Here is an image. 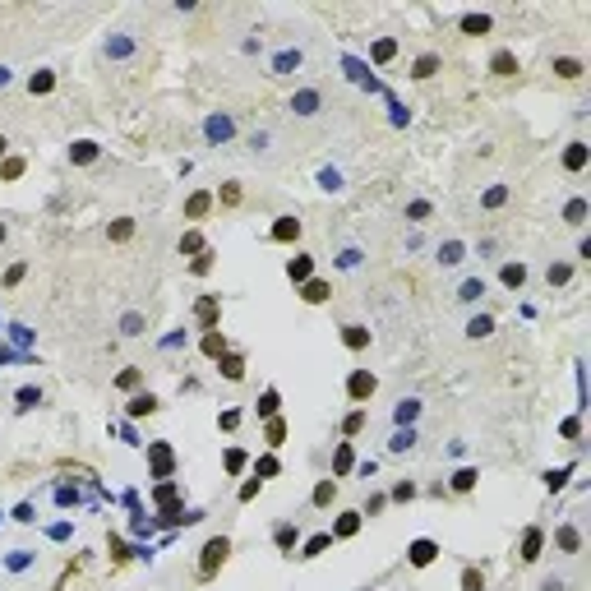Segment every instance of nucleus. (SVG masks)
<instances>
[{
  "label": "nucleus",
  "mask_w": 591,
  "mask_h": 591,
  "mask_svg": "<svg viewBox=\"0 0 591 591\" xmlns=\"http://www.w3.org/2000/svg\"><path fill=\"white\" fill-rule=\"evenodd\" d=\"M504 199H508V189H504V185H490V189H485V199H481V203H485V208H499Z\"/></svg>",
  "instance_id": "50"
},
{
  "label": "nucleus",
  "mask_w": 591,
  "mask_h": 591,
  "mask_svg": "<svg viewBox=\"0 0 591 591\" xmlns=\"http://www.w3.org/2000/svg\"><path fill=\"white\" fill-rule=\"evenodd\" d=\"M227 559H231V541H227V536H208V541H203V550H199V582L218 577Z\"/></svg>",
  "instance_id": "1"
},
{
  "label": "nucleus",
  "mask_w": 591,
  "mask_h": 591,
  "mask_svg": "<svg viewBox=\"0 0 591 591\" xmlns=\"http://www.w3.org/2000/svg\"><path fill=\"white\" fill-rule=\"evenodd\" d=\"M333 499H338V481H319V485H314V495H310V504H314V508H328Z\"/></svg>",
  "instance_id": "20"
},
{
  "label": "nucleus",
  "mask_w": 591,
  "mask_h": 591,
  "mask_svg": "<svg viewBox=\"0 0 591 591\" xmlns=\"http://www.w3.org/2000/svg\"><path fill=\"white\" fill-rule=\"evenodd\" d=\"M476 481H481V476H476L471 467H462L457 476H453V490H457V495H467V490H476Z\"/></svg>",
  "instance_id": "37"
},
{
  "label": "nucleus",
  "mask_w": 591,
  "mask_h": 591,
  "mask_svg": "<svg viewBox=\"0 0 591 591\" xmlns=\"http://www.w3.org/2000/svg\"><path fill=\"white\" fill-rule=\"evenodd\" d=\"M587 162H591V148H587L582 139H573L568 148H563V172H573V176H577L582 167H587Z\"/></svg>",
  "instance_id": "7"
},
{
  "label": "nucleus",
  "mask_w": 591,
  "mask_h": 591,
  "mask_svg": "<svg viewBox=\"0 0 591 591\" xmlns=\"http://www.w3.org/2000/svg\"><path fill=\"white\" fill-rule=\"evenodd\" d=\"M139 384H143V374L134 370V365H129V370H121V374H116V388H125V393H134V388H139Z\"/></svg>",
  "instance_id": "38"
},
{
  "label": "nucleus",
  "mask_w": 591,
  "mask_h": 591,
  "mask_svg": "<svg viewBox=\"0 0 591 591\" xmlns=\"http://www.w3.org/2000/svg\"><path fill=\"white\" fill-rule=\"evenodd\" d=\"M522 282H527V264H504V287H522Z\"/></svg>",
  "instance_id": "34"
},
{
  "label": "nucleus",
  "mask_w": 591,
  "mask_h": 591,
  "mask_svg": "<svg viewBox=\"0 0 591 591\" xmlns=\"http://www.w3.org/2000/svg\"><path fill=\"white\" fill-rule=\"evenodd\" d=\"M153 499L162 504V513H167V508H176V499H180V485H176V481H157L153 485Z\"/></svg>",
  "instance_id": "17"
},
{
  "label": "nucleus",
  "mask_w": 591,
  "mask_h": 591,
  "mask_svg": "<svg viewBox=\"0 0 591 591\" xmlns=\"http://www.w3.org/2000/svg\"><path fill=\"white\" fill-rule=\"evenodd\" d=\"M107 236L116 240V245H121V240H129V236H134V218H116V222H111V231H107Z\"/></svg>",
  "instance_id": "33"
},
{
  "label": "nucleus",
  "mask_w": 591,
  "mask_h": 591,
  "mask_svg": "<svg viewBox=\"0 0 591 591\" xmlns=\"http://www.w3.org/2000/svg\"><path fill=\"white\" fill-rule=\"evenodd\" d=\"M328 545H333V536H328V531H319V536H310V541H305V550H300V559H319V554H324Z\"/></svg>",
  "instance_id": "22"
},
{
  "label": "nucleus",
  "mask_w": 591,
  "mask_h": 591,
  "mask_svg": "<svg viewBox=\"0 0 591 591\" xmlns=\"http://www.w3.org/2000/svg\"><path fill=\"white\" fill-rule=\"evenodd\" d=\"M370 56H374V65H388L393 56H397V42H393V37H379L370 47Z\"/></svg>",
  "instance_id": "23"
},
{
  "label": "nucleus",
  "mask_w": 591,
  "mask_h": 591,
  "mask_svg": "<svg viewBox=\"0 0 591 591\" xmlns=\"http://www.w3.org/2000/svg\"><path fill=\"white\" fill-rule=\"evenodd\" d=\"M554 541H559L563 554H577V550H582V536H577V527H559V536H554Z\"/></svg>",
  "instance_id": "25"
},
{
  "label": "nucleus",
  "mask_w": 591,
  "mask_h": 591,
  "mask_svg": "<svg viewBox=\"0 0 591 591\" xmlns=\"http://www.w3.org/2000/svg\"><path fill=\"white\" fill-rule=\"evenodd\" d=\"M563 218L573 222V227H582V222H587V199H568V208H563Z\"/></svg>",
  "instance_id": "39"
},
{
  "label": "nucleus",
  "mask_w": 591,
  "mask_h": 591,
  "mask_svg": "<svg viewBox=\"0 0 591 591\" xmlns=\"http://www.w3.org/2000/svg\"><path fill=\"white\" fill-rule=\"evenodd\" d=\"M416 416H420V402H411V397H406V402H397V425H411Z\"/></svg>",
  "instance_id": "44"
},
{
  "label": "nucleus",
  "mask_w": 591,
  "mask_h": 591,
  "mask_svg": "<svg viewBox=\"0 0 591 591\" xmlns=\"http://www.w3.org/2000/svg\"><path fill=\"white\" fill-rule=\"evenodd\" d=\"M5 236H10V231H5V222H0V245H5Z\"/></svg>",
  "instance_id": "63"
},
{
  "label": "nucleus",
  "mask_w": 591,
  "mask_h": 591,
  "mask_svg": "<svg viewBox=\"0 0 591 591\" xmlns=\"http://www.w3.org/2000/svg\"><path fill=\"white\" fill-rule=\"evenodd\" d=\"M481 296H485V282H481V278H471V282H462L457 300H481Z\"/></svg>",
  "instance_id": "42"
},
{
  "label": "nucleus",
  "mask_w": 591,
  "mask_h": 591,
  "mask_svg": "<svg viewBox=\"0 0 591 591\" xmlns=\"http://www.w3.org/2000/svg\"><path fill=\"white\" fill-rule=\"evenodd\" d=\"M411 74L416 79H435L439 74V56H420V61L411 65Z\"/></svg>",
  "instance_id": "35"
},
{
  "label": "nucleus",
  "mask_w": 591,
  "mask_h": 591,
  "mask_svg": "<svg viewBox=\"0 0 591 591\" xmlns=\"http://www.w3.org/2000/svg\"><path fill=\"white\" fill-rule=\"evenodd\" d=\"M268 236H273L278 245H291V240H300V222H296V218H278Z\"/></svg>",
  "instance_id": "9"
},
{
  "label": "nucleus",
  "mask_w": 591,
  "mask_h": 591,
  "mask_svg": "<svg viewBox=\"0 0 591 591\" xmlns=\"http://www.w3.org/2000/svg\"><path fill=\"white\" fill-rule=\"evenodd\" d=\"M208 208H213V194H208V189H194V194L185 199V218H189V222H199Z\"/></svg>",
  "instance_id": "10"
},
{
  "label": "nucleus",
  "mask_w": 591,
  "mask_h": 591,
  "mask_svg": "<svg viewBox=\"0 0 591 591\" xmlns=\"http://www.w3.org/2000/svg\"><path fill=\"white\" fill-rule=\"evenodd\" d=\"M541 550H545V531L541 527H527V531H522V550H517V559L536 563V559H541Z\"/></svg>",
  "instance_id": "5"
},
{
  "label": "nucleus",
  "mask_w": 591,
  "mask_h": 591,
  "mask_svg": "<svg viewBox=\"0 0 591 591\" xmlns=\"http://www.w3.org/2000/svg\"><path fill=\"white\" fill-rule=\"evenodd\" d=\"M157 406H162V402H157L153 393H134V397H129V406H125V411H129V416L139 420V416H153Z\"/></svg>",
  "instance_id": "14"
},
{
  "label": "nucleus",
  "mask_w": 591,
  "mask_h": 591,
  "mask_svg": "<svg viewBox=\"0 0 591 591\" xmlns=\"http://www.w3.org/2000/svg\"><path fill=\"white\" fill-rule=\"evenodd\" d=\"M5 153H10V143H5V134H0V157H5Z\"/></svg>",
  "instance_id": "62"
},
{
  "label": "nucleus",
  "mask_w": 591,
  "mask_h": 591,
  "mask_svg": "<svg viewBox=\"0 0 591 591\" xmlns=\"http://www.w3.org/2000/svg\"><path fill=\"white\" fill-rule=\"evenodd\" d=\"M411 444H416V435L406 430V435H397V439H393V453H406V448H411Z\"/></svg>",
  "instance_id": "58"
},
{
  "label": "nucleus",
  "mask_w": 591,
  "mask_h": 591,
  "mask_svg": "<svg viewBox=\"0 0 591 591\" xmlns=\"http://www.w3.org/2000/svg\"><path fill=\"white\" fill-rule=\"evenodd\" d=\"M199 346H203V356H213V360H218L222 351H231V342L222 338V328H208V333H203V342H199Z\"/></svg>",
  "instance_id": "13"
},
{
  "label": "nucleus",
  "mask_w": 591,
  "mask_h": 591,
  "mask_svg": "<svg viewBox=\"0 0 591 591\" xmlns=\"http://www.w3.org/2000/svg\"><path fill=\"white\" fill-rule=\"evenodd\" d=\"M296 111H300V116H314V111H319V93H300L296 97Z\"/></svg>",
  "instance_id": "47"
},
{
  "label": "nucleus",
  "mask_w": 591,
  "mask_h": 591,
  "mask_svg": "<svg viewBox=\"0 0 591 591\" xmlns=\"http://www.w3.org/2000/svg\"><path fill=\"white\" fill-rule=\"evenodd\" d=\"M351 462H356V453H351V444H338V457H333V471H338V476H346V471H351Z\"/></svg>",
  "instance_id": "32"
},
{
  "label": "nucleus",
  "mask_w": 591,
  "mask_h": 591,
  "mask_svg": "<svg viewBox=\"0 0 591 591\" xmlns=\"http://www.w3.org/2000/svg\"><path fill=\"white\" fill-rule=\"evenodd\" d=\"M462 591H485L481 568H462Z\"/></svg>",
  "instance_id": "45"
},
{
  "label": "nucleus",
  "mask_w": 591,
  "mask_h": 591,
  "mask_svg": "<svg viewBox=\"0 0 591 591\" xmlns=\"http://www.w3.org/2000/svg\"><path fill=\"white\" fill-rule=\"evenodd\" d=\"M259 485H264V481H245V485H240V504H249V499L259 495Z\"/></svg>",
  "instance_id": "59"
},
{
  "label": "nucleus",
  "mask_w": 591,
  "mask_h": 591,
  "mask_svg": "<svg viewBox=\"0 0 591 591\" xmlns=\"http://www.w3.org/2000/svg\"><path fill=\"white\" fill-rule=\"evenodd\" d=\"M554 74L559 79H582V61H577V56H559V61H554Z\"/></svg>",
  "instance_id": "27"
},
{
  "label": "nucleus",
  "mask_w": 591,
  "mask_h": 591,
  "mask_svg": "<svg viewBox=\"0 0 591 591\" xmlns=\"http://www.w3.org/2000/svg\"><path fill=\"white\" fill-rule=\"evenodd\" d=\"M374 388H379V379H374L370 370H351L346 374V397H351V402H370Z\"/></svg>",
  "instance_id": "2"
},
{
  "label": "nucleus",
  "mask_w": 591,
  "mask_h": 591,
  "mask_svg": "<svg viewBox=\"0 0 591 591\" xmlns=\"http://www.w3.org/2000/svg\"><path fill=\"white\" fill-rule=\"evenodd\" d=\"M490 333H495V319H490V314H481V319H471V324H467L471 342H481V338H490Z\"/></svg>",
  "instance_id": "28"
},
{
  "label": "nucleus",
  "mask_w": 591,
  "mask_h": 591,
  "mask_svg": "<svg viewBox=\"0 0 591 591\" xmlns=\"http://www.w3.org/2000/svg\"><path fill=\"white\" fill-rule=\"evenodd\" d=\"M42 402V393L37 388H19V406H37Z\"/></svg>",
  "instance_id": "56"
},
{
  "label": "nucleus",
  "mask_w": 591,
  "mask_h": 591,
  "mask_svg": "<svg viewBox=\"0 0 591 591\" xmlns=\"http://www.w3.org/2000/svg\"><path fill=\"white\" fill-rule=\"evenodd\" d=\"M568 476H573V467H563V471H545V485H550V490H563V485H568Z\"/></svg>",
  "instance_id": "49"
},
{
  "label": "nucleus",
  "mask_w": 591,
  "mask_h": 591,
  "mask_svg": "<svg viewBox=\"0 0 591 591\" xmlns=\"http://www.w3.org/2000/svg\"><path fill=\"white\" fill-rule=\"evenodd\" d=\"M462 259H467V245H462V240H448V245L439 249V264H462Z\"/></svg>",
  "instance_id": "31"
},
{
  "label": "nucleus",
  "mask_w": 591,
  "mask_h": 591,
  "mask_svg": "<svg viewBox=\"0 0 591 591\" xmlns=\"http://www.w3.org/2000/svg\"><path fill=\"white\" fill-rule=\"evenodd\" d=\"M148 462H153V476H157V481H172V467H176L172 444H148Z\"/></svg>",
  "instance_id": "3"
},
{
  "label": "nucleus",
  "mask_w": 591,
  "mask_h": 591,
  "mask_svg": "<svg viewBox=\"0 0 591 591\" xmlns=\"http://www.w3.org/2000/svg\"><path fill=\"white\" fill-rule=\"evenodd\" d=\"M342 342L351 346V351H365V346H370V328H365V324H346L342 328Z\"/></svg>",
  "instance_id": "15"
},
{
  "label": "nucleus",
  "mask_w": 591,
  "mask_h": 591,
  "mask_svg": "<svg viewBox=\"0 0 591 591\" xmlns=\"http://www.w3.org/2000/svg\"><path fill=\"white\" fill-rule=\"evenodd\" d=\"M0 176H5V180H19V176H23V157H5V162H0Z\"/></svg>",
  "instance_id": "46"
},
{
  "label": "nucleus",
  "mask_w": 591,
  "mask_h": 591,
  "mask_svg": "<svg viewBox=\"0 0 591 591\" xmlns=\"http://www.w3.org/2000/svg\"><path fill=\"white\" fill-rule=\"evenodd\" d=\"M296 536H300V531H296V522H282V527L273 531V541H278L282 554H291V550H296Z\"/></svg>",
  "instance_id": "21"
},
{
  "label": "nucleus",
  "mask_w": 591,
  "mask_h": 591,
  "mask_svg": "<svg viewBox=\"0 0 591 591\" xmlns=\"http://www.w3.org/2000/svg\"><path fill=\"white\" fill-rule=\"evenodd\" d=\"M222 203L236 208V203H240V185H222Z\"/></svg>",
  "instance_id": "57"
},
{
  "label": "nucleus",
  "mask_w": 591,
  "mask_h": 591,
  "mask_svg": "<svg viewBox=\"0 0 591 591\" xmlns=\"http://www.w3.org/2000/svg\"><path fill=\"white\" fill-rule=\"evenodd\" d=\"M360 522H365V513L346 508V513H338V522H333V531H328V536H333V541H351V536L360 531Z\"/></svg>",
  "instance_id": "4"
},
{
  "label": "nucleus",
  "mask_w": 591,
  "mask_h": 591,
  "mask_svg": "<svg viewBox=\"0 0 591 591\" xmlns=\"http://www.w3.org/2000/svg\"><path fill=\"white\" fill-rule=\"evenodd\" d=\"M406 559H411V568H430V563L439 559V545H435V541H411Z\"/></svg>",
  "instance_id": "6"
},
{
  "label": "nucleus",
  "mask_w": 591,
  "mask_h": 591,
  "mask_svg": "<svg viewBox=\"0 0 591 591\" xmlns=\"http://www.w3.org/2000/svg\"><path fill=\"white\" fill-rule=\"evenodd\" d=\"M194 319L203 324V333H208V328H218V296H203L199 305H194Z\"/></svg>",
  "instance_id": "12"
},
{
  "label": "nucleus",
  "mask_w": 591,
  "mask_h": 591,
  "mask_svg": "<svg viewBox=\"0 0 591 591\" xmlns=\"http://www.w3.org/2000/svg\"><path fill=\"white\" fill-rule=\"evenodd\" d=\"M328 296H333V287H328L324 278H310L305 282V291H300V300H305V305H324Z\"/></svg>",
  "instance_id": "11"
},
{
  "label": "nucleus",
  "mask_w": 591,
  "mask_h": 591,
  "mask_svg": "<svg viewBox=\"0 0 591 591\" xmlns=\"http://www.w3.org/2000/svg\"><path fill=\"white\" fill-rule=\"evenodd\" d=\"M379 508H384V495H370V499H365V513H370V517L379 513Z\"/></svg>",
  "instance_id": "60"
},
{
  "label": "nucleus",
  "mask_w": 591,
  "mask_h": 591,
  "mask_svg": "<svg viewBox=\"0 0 591 591\" xmlns=\"http://www.w3.org/2000/svg\"><path fill=\"white\" fill-rule=\"evenodd\" d=\"M218 425H222V430H236V425H240V416H236V411H222Z\"/></svg>",
  "instance_id": "61"
},
{
  "label": "nucleus",
  "mask_w": 591,
  "mask_h": 591,
  "mask_svg": "<svg viewBox=\"0 0 591 591\" xmlns=\"http://www.w3.org/2000/svg\"><path fill=\"white\" fill-rule=\"evenodd\" d=\"M139 328H143V319H139V314H125V319H121V333H125V338H134Z\"/></svg>",
  "instance_id": "53"
},
{
  "label": "nucleus",
  "mask_w": 591,
  "mask_h": 591,
  "mask_svg": "<svg viewBox=\"0 0 591 591\" xmlns=\"http://www.w3.org/2000/svg\"><path fill=\"white\" fill-rule=\"evenodd\" d=\"M273 476H278V457L268 453V457H259V462H254V481H273Z\"/></svg>",
  "instance_id": "36"
},
{
  "label": "nucleus",
  "mask_w": 591,
  "mask_h": 591,
  "mask_svg": "<svg viewBox=\"0 0 591 591\" xmlns=\"http://www.w3.org/2000/svg\"><path fill=\"white\" fill-rule=\"evenodd\" d=\"M462 32H467V37H485V32H490V14H467L462 19Z\"/></svg>",
  "instance_id": "26"
},
{
  "label": "nucleus",
  "mask_w": 591,
  "mask_h": 591,
  "mask_svg": "<svg viewBox=\"0 0 591 591\" xmlns=\"http://www.w3.org/2000/svg\"><path fill=\"white\" fill-rule=\"evenodd\" d=\"M287 278H291V282H310L314 278V259H310V254H296L291 264H287Z\"/></svg>",
  "instance_id": "16"
},
{
  "label": "nucleus",
  "mask_w": 591,
  "mask_h": 591,
  "mask_svg": "<svg viewBox=\"0 0 591 591\" xmlns=\"http://www.w3.org/2000/svg\"><path fill=\"white\" fill-rule=\"evenodd\" d=\"M180 254H203V236L199 231H185V236H180Z\"/></svg>",
  "instance_id": "43"
},
{
  "label": "nucleus",
  "mask_w": 591,
  "mask_h": 591,
  "mask_svg": "<svg viewBox=\"0 0 591 591\" xmlns=\"http://www.w3.org/2000/svg\"><path fill=\"white\" fill-rule=\"evenodd\" d=\"M264 439H268V448H282V439H287V420L273 416V420H268V430H264Z\"/></svg>",
  "instance_id": "29"
},
{
  "label": "nucleus",
  "mask_w": 591,
  "mask_h": 591,
  "mask_svg": "<svg viewBox=\"0 0 591 591\" xmlns=\"http://www.w3.org/2000/svg\"><path fill=\"white\" fill-rule=\"evenodd\" d=\"M296 65H300V51H287V56H278V70H282V74H287V70H296Z\"/></svg>",
  "instance_id": "55"
},
{
  "label": "nucleus",
  "mask_w": 591,
  "mask_h": 591,
  "mask_svg": "<svg viewBox=\"0 0 591 591\" xmlns=\"http://www.w3.org/2000/svg\"><path fill=\"white\" fill-rule=\"evenodd\" d=\"M393 499H397V504L416 499V485H411V481H397V485H393Z\"/></svg>",
  "instance_id": "52"
},
{
  "label": "nucleus",
  "mask_w": 591,
  "mask_h": 591,
  "mask_svg": "<svg viewBox=\"0 0 591 591\" xmlns=\"http://www.w3.org/2000/svg\"><path fill=\"white\" fill-rule=\"evenodd\" d=\"M189 273H194V278H203V273H213V249H203L199 259L189 264Z\"/></svg>",
  "instance_id": "48"
},
{
  "label": "nucleus",
  "mask_w": 591,
  "mask_h": 591,
  "mask_svg": "<svg viewBox=\"0 0 591 591\" xmlns=\"http://www.w3.org/2000/svg\"><path fill=\"white\" fill-rule=\"evenodd\" d=\"M218 370H222V379L240 384V379H245V356H240V351H222V356H218Z\"/></svg>",
  "instance_id": "8"
},
{
  "label": "nucleus",
  "mask_w": 591,
  "mask_h": 591,
  "mask_svg": "<svg viewBox=\"0 0 591 591\" xmlns=\"http://www.w3.org/2000/svg\"><path fill=\"white\" fill-rule=\"evenodd\" d=\"M97 153H102V148H97L93 139H79L74 148H70V162H79V167H83V162H97Z\"/></svg>",
  "instance_id": "19"
},
{
  "label": "nucleus",
  "mask_w": 591,
  "mask_h": 591,
  "mask_svg": "<svg viewBox=\"0 0 591 591\" xmlns=\"http://www.w3.org/2000/svg\"><path fill=\"white\" fill-rule=\"evenodd\" d=\"M360 425H365V411H351V416L342 420V435H360Z\"/></svg>",
  "instance_id": "51"
},
{
  "label": "nucleus",
  "mask_w": 591,
  "mask_h": 591,
  "mask_svg": "<svg viewBox=\"0 0 591 591\" xmlns=\"http://www.w3.org/2000/svg\"><path fill=\"white\" fill-rule=\"evenodd\" d=\"M208 139H231V121H227V116H213V121H208Z\"/></svg>",
  "instance_id": "40"
},
{
  "label": "nucleus",
  "mask_w": 591,
  "mask_h": 591,
  "mask_svg": "<svg viewBox=\"0 0 591 591\" xmlns=\"http://www.w3.org/2000/svg\"><path fill=\"white\" fill-rule=\"evenodd\" d=\"M278 406H282L278 388H268V393H264V397H259V406H254V411H259V416H264V420H273V416H278Z\"/></svg>",
  "instance_id": "30"
},
{
  "label": "nucleus",
  "mask_w": 591,
  "mask_h": 591,
  "mask_svg": "<svg viewBox=\"0 0 591 591\" xmlns=\"http://www.w3.org/2000/svg\"><path fill=\"white\" fill-rule=\"evenodd\" d=\"M568 278H573V268H568V264H550V273H545V282H550V287H563Z\"/></svg>",
  "instance_id": "41"
},
{
  "label": "nucleus",
  "mask_w": 591,
  "mask_h": 591,
  "mask_svg": "<svg viewBox=\"0 0 591 591\" xmlns=\"http://www.w3.org/2000/svg\"><path fill=\"white\" fill-rule=\"evenodd\" d=\"M227 471H245V453H240V448L227 453Z\"/></svg>",
  "instance_id": "54"
},
{
  "label": "nucleus",
  "mask_w": 591,
  "mask_h": 591,
  "mask_svg": "<svg viewBox=\"0 0 591 591\" xmlns=\"http://www.w3.org/2000/svg\"><path fill=\"white\" fill-rule=\"evenodd\" d=\"M490 70H495V74H504V79H508V74H517V56H513V51H495Z\"/></svg>",
  "instance_id": "24"
},
{
  "label": "nucleus",
  "mask_w": 591,
  "mask_h": 591,
  "mask_svg": "<svg viewBox=\"0 0 591 591\" xmlns=\"http://www.w3.org/2000/svg\"><path fill=\"white\" fill-rule=\"evenodd\" d=\"M51 88H56V74H51V70H37V74L28 79V93L32 97H47Z\"/></svg>",
  "instance_id": "18"
}]
</instances>
